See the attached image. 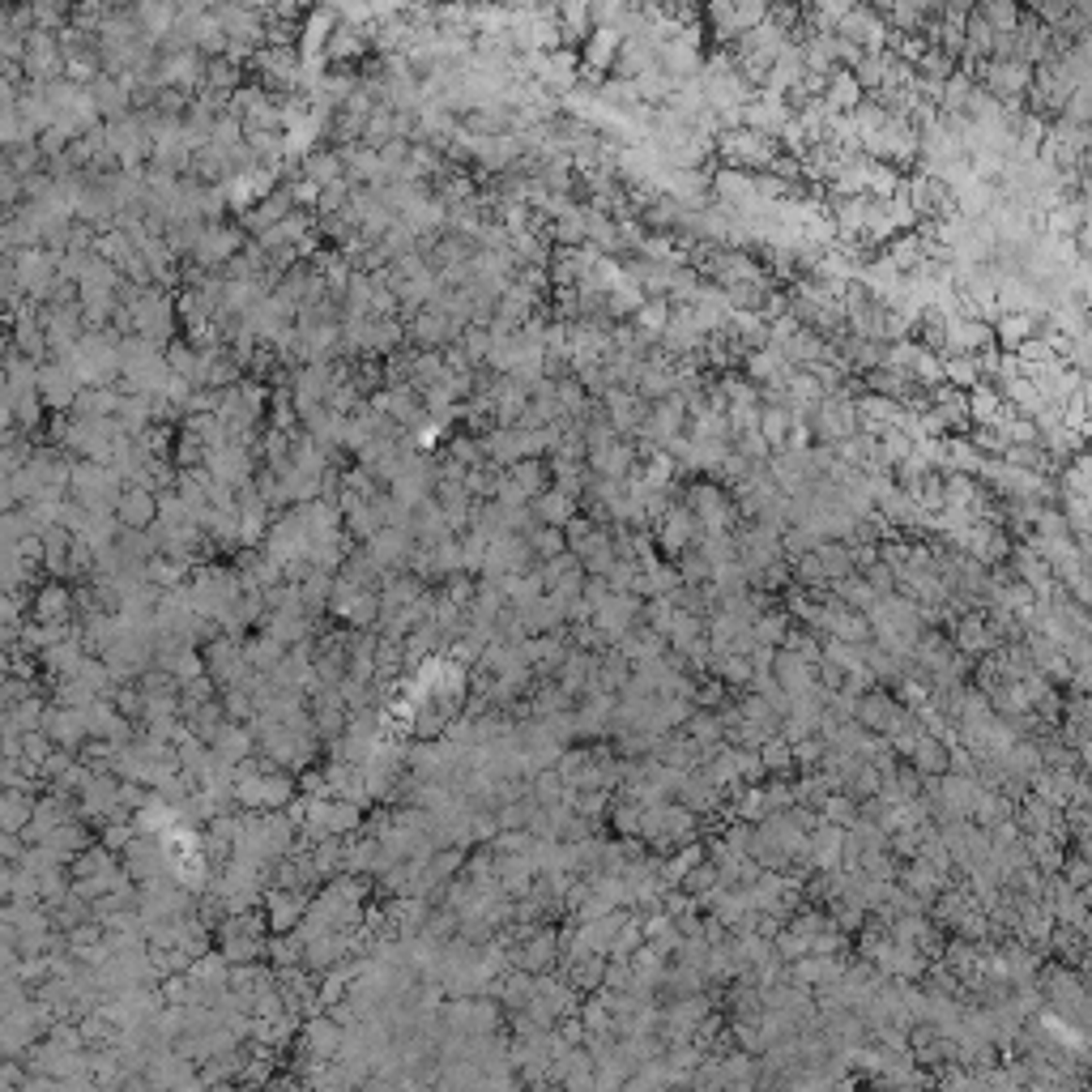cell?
I'll return each instance as SVG.
<instances>
[{
    "instance_id": "1",
    "label": "cell",
    "mask_w": 1092,
    "mask_h": 1092,
    "mask_svg": "<svg viewBox=\"0 0 1092 1092\" xmlns=\"http://www.w3.org/2000/svg\"><path fill=\"white\" fill-rule=\"evenodd\" d=\"M717 149H722V158L734 171H769L772 158L781 154L777 137L756 133V129H722L717 133Z\"/></svg>"
},
{
    "instance_id": "2",
    "label": "cell",
    "mask_w": 1092,
    "mask_h": 1092,
    "mask_svg": "<svg viewBox=\"0 0 1092 1092\" xmlns=\"http://www.w3.org/2000/svg\"><path fill=\"white\" fill-rule=\"evenodd\" d=\"M853 722L866 725L870 734H883V739H892V734H900L905 725H913V709H905V704L897 700V695L888 692V687H866V692L858 695V709H853Z\"/></svg>"
},
{
    "instance_id": "3",
    "label": "cell",
    "mask_w": 1092,
    "mask_h": 1092,
    "mask_svg": "<svg viewBox=\"0 0 1092 1092\" xmlns=\"http://www.w3.org/2000/svg\"><path fill=\"white\" fill-rule=\"evenodd\" d=\"M981 82H986V94H991V99H999L1003 107H1016V99H1024V90L1033 86V73H1028V65H1020V60L991 56L986 69H981Z\"/></svg>"
},
{
    "instance_id": "4",
    "label": "cell",
    "mask_w": 1092,
    "mask_h": 1092,
    "mask_svg": "<svg viewBox=\"0 0 1092 1092\" xmlns=\"http://www.w3.org/2000/svg\"><path fill=\"white\" fill-rule=\"evenodd\" d=\"M640 602H645V598H636V593H611L602 606H593L589 623L602 632L606 645H615V640L628 636V632L640 623Z\"/></svg>"
},
{
    "instance_id": "5",
    "label": "cell",
    "mask_w": 1092,
    "mask_h": 1092,
    "mask_svg": "<svg viewBox=\"0 0 1092 1092\" xmlns=\"http://www.w3.org/2000/svg\"><path fill=\"white\" fill-rule=\"evenodd\" d=\"M636 461H640V453H636V445H632V435H615L606 445L585 448V470L606 474V478H628Z\"/></svg>"
},
{
    "instance_id": "6",
    "label": "cell",
    "mask_w": 1092,
    "mask_h": 1092,
    "mask_svg": "<svg viewBox=\"0 0 1092 1092\" xmlns=\"http://www.w3.org/2000/svg\"><path fill=\"white\" fill-rule=\"evenodd\" d=\"M1011 819H1016L1020 833H1050L1058 836V841L1067 845V828H1063V806L1046 803V798H1037L1033 789H1028L1024 798L1016 803V811H1011Z\"/></svg>"
},
{
    "instance_id": "7",
    "label": "cell",
    "mask_w": 1092,
    "mask_h": 1092,
    "mask_svg": "<svg viewBox=\"0 0 1092 1092\" xmlns=\"http://www.w3.org/2000/svg\"><path fill=\"white\" fill-rule=\"evenodd\" d=\"M960 551L964 555H973L977 564H999V559H1007L1011 551V534L1003 525H991V521H973L969 529H964L960 538Z\"/></svg>"
},
{
    "instance_id": "8",
    "label": "cell",
    "mask_w": 1092,
    "mask_h": 1092,
    "mask_svg": "<svg viewBox=\"0 0 1092 1092\" xmlns=\"http://www.w3.org/2000/svg\"><path fill=\"white\" fill-rule=\"evenodd\" d=\"M559 964V935H555V922H542L525 944H517V969L525 973H546Z\"/></svg>"
},
{
    "instance_id": "9",
    "label": "cell",
    "mask_w": 1092,
    "mask_h": 1092,
    "mask_svg": "<svg viewBox=\"0 0 1092 1092\" xmlns=\"http://www.w3.org/2000/svg\"><path fill=\"white\" fill-rule=\"evenodd\" d=\"M947 636H952V645L960 648V653H969V658H981V653L999 648L994 632L986 628V615H981V606H969V611H964L960 619L947 628Z\"/></svg>"
},
{
    "instance_id": "10",
    "label": "cell",
    "mask_w": 1092,
    "mask_h": 1092,
    "mask_svg": "<svg viewBox=\"0 0 1092 1092\" xmlns=\"http://www.w3.org/2000/svg\"><path fill=\"white\" fill-rule=\"evenodd\" d=\"M845 969V956H819V952H806L798 956V960H789V981H798V986H806V991H815V986H824V981H836Z\"/></svg>"
},
{
    "instance_id": "11",
    "label": "cell",
    "mask_w": 1092,
    "mask_h": 1092,
    "mask_svg": "<svg viewBox=\"0 0 1092 1092\" xmlns=\"http://www.w3.org/2000/svg\"><path fill=\"white\" fill-rule=\"evenodd\" d=\"M772 679L789 692V700L819 687V683H815V666H811V662H803L798 653H789V648H777V658H772Z\"/></svg>"
},
{
    "instance_id": "12",
    "label": "cell",
    "mask_w": 1092,
    "mask_h": 1092,
    "mask_svg": "<svg viewBox=\"0 0 1092 1092\" xmlns=\"http://www.w3.org/2000/svg\"><path fill=\"white\" fill-rule=\"evenodd\" d=\"M517 619H521V628H525V636H542V632H555V628H564V606L551 598V593H538L534 602H525V606H517Z\"/></svg>"
},
{
    "instance_id": "13",
    "label": "cell",
    "mask_w": 1092,
    "mask_h": 1092,
    "mask_svg": "<svg viewBox=\"0 0 1092 1092\" xmlns=\"http://www.w3.org/2000/svg\"><path fill=\"white\" fill-rule=\"evenodd\" d=\"M529 512H534L538 525H559V529H564V521L576 517L581 504H576L572 495H564L559 487H546V491H538L534 500H529Z\"/></svg>"
},
{
    "instance_id": "14",
    "label": "cell",
    "mask_w": 1092,
    "mask_h": 1092,
    "mask_svg": "<svg viewBox=\"0 0 1092 1092\" xmlns=\"http://www.w3.org/2000/svg\"><path fill=\"white\" fill-rule=\"evenodd\" d=\"M722 1075H725V1088H756L759 1084V1054H747V1050L734 1046L730 1054H722Z\"/></svg>"
},
{
    "instance_id": "15",
    "label": "cell",
    "mask_w": 1092,
    "mask_h": 1092,
    "mask_svg": "<svg viewBox=\"0 0 1092 1092\" xmlns=\"http://www.w3.org/2000/svg\"><path fill=\"white\" fill-rule=\"evenodd\" d=\"M504 474H508V478L517 482L521 491H525L529 500H534L538 491L551 487V470H546V457H521V461L504 465Z\"/></svg>"
},
{
    "instance_id": "16",
    "label": "cell",
    "mask_w": 1092,
    "mask_h": 1092,
    "mask_svg": "<svg viewBox=\"0 0 1092 1092\" xmlns=\"http://www.w3.org/2000/svg\"><path fill=\"white\" fill-rule=\"evenodd\" d=\"M909 764H913L922 777H944V772H947V747L935 739V734H922L917 747L909 751Z\"/></svg>"
},
{
    "instance_id": "17",
    "label": "cell",
    "mask_w": 1092,
    "mask_h": 1092,
    "mask_svg": "<svg viewBox=\"0 0 1092 1092\" xmlns=\"http://www.w3.org/2000/svg\"><path fill=\"white\" fill-rule=\"evenodd\" d=\"M828 593H833L836 602L853 606V611H866V606L880 598V593L862 581V572H845V576H836V581H828Z\"/></svg>"
},
{
    "instance_id": "18",
    "label": "cell",
    "mask_w": 1092,
    "mask_h": 1092,
    "mask_svg": "<svg viewBox=\"0 0 1092 1092\" xmlns=\"http://www.w3.org/2000/svg\"><path fill=\"white\" fill-rule=\"evenodd\" d=\"M679 730H683L687 739L695 742V747H713V742H725V730H722V722H717L713 709H692V717H687Z\"/></svg>"
},
{
    "instance_id": "19",
    "label": "cell",
    "mask_w": 1092,
    "mask_h": 1092,
    "mask_svg": "<svg viewBox=\"0 0 1092 1092\" xmlns=\"http://www.w3.org/2000/svg\"><path fill=\"white\" fill-rule=\"evenodd\" d=\"M759 764H764V772L769 777H794V751H789V742L781 739V734H772V739L759 742Z\"/></svg>"
},
{
    "instance_id": "20",
    "label": "cell",
    "mask_w": 1092,
    "mask_h": 1092,
    "mask_svg": "<svg viewBox=\"0 0 1092 1092\" xmlns=\"http://www.w3.org/2000/svg\"><path fill=\"white\" fill-rule=\"evenodd\" d=\"M789 615L781 611V606H769V611H759L756 619H751V636H756V645H772V648H781V640H786V632H789Z\"/></svg>"
},
{
    "instance_id": "21",
    "label": "cell",
    "mask_w": 1092,
    "mask_h": 1092,
    "mask_svg": "<svg viewBox=\"0 0 1092 1092\" xmlns=\"http://www.w3.org/2000/svg\"><path fill=\"white\" fill-rule=\"evenodd\" d=\"M815 559L824 564V576H828V581H836V576L853 572L850 542H845V538H819V542H815Z\"/></svg>"
},
{
    "instance_id": "22",
    "label": "cell",
    "mask_w": 1092,
    "mask_h": 1092,
    "mask_svg": "<svg viewBox=\"0 0 1092 1092\" xmlns=\"http://www.w3.org/2000/svg\"><path fill=\"white\" fill-rule=\"evenodd\" d=\"M709 675H717L725 687H747L751 683V658H742V653H713V658H709Z\"/></svg>"
},
{
    "instance_id": "23",
    "label": "cell",
    "mask_w": 1092,
    "mask_h": 1092,
    "mask_svg": "<svg viewBox=\"0 0 1092 1092\" xmlns=\"http://www.w3.org/2000/svg\"><path fill=\"white\" fill-rule=\"evenodd\" d=\"M789 410L786 406H759V418H756V431L764 435V445L769 448H781L786 445V435H789Z\"/></svg>"
},
{
    "instance_id": "24",
    "label": "cell",
    "mask_w": 1092,
    "mask_h": 1092,
    "mask_svg": "<svg viewBox=\"0 0 1092 1092\" xmlns=\"http://www.w3.org/2000/svg\"><path fill=\"white\" fill-rule=\"evenodd\" d=\"M781 648H789V653H798L803 662H819L824 658V636H815L811 628H803V623H789V632H786V640H781Z\"/></svg>"
},
{
    "instance_id": "25",
    "label": "cell",
    "mask_w": 1092,
    "mask_h": 1092,
    "mask_svg": "<svg viewBox=\"0 0 1092 1092\" xmlns=\"http://www.w3.org/2000/svg\"><path fill=\"white\" fill-rule=\"evenodd\" d=\"M858 870L866 875V880H897V870H900V858L883 845V850H862L858 858Z\"/></svg>"
},
{
    "instance_id": "26",
    "label": "cell",
    "mask_w": 1092,
    "mask_h": 1092,
    "mask_svg": "<svg viewBox=\"0 0 1092 1092\" xmlns=\"http://www.w3.org/2000/svg\"><path fill=\"white\" fill-rule=\"evenodd\" d=\"M819 815L836 828H850L853 819H858V798H850L845 789H828V798L819 803Z\"/></svg>"
},
{
    "instance_id": "27",
    "label": "cell",
    "mask_w": 1092,
    "mask_h": 1092,
    "mask_svg": "<svg viewBox=\"0 0 1092 1092\" xmlns=\"http://www.w3.org/2000/svg\"><path fill=\"white\" fill-rule=\"evenodd\" d=\"M944 380L956 384V389H973L981 380V367L973 354H944Z\"/></svg>"
},
{
    "instance_id": "28",
    "label": "cell",
    "mask_w": 1092,
    "mask_h": 1092,
    "mask_svg": "<svg viewBox=\"0 0 1092 1092\" xmlns=\"http://www.w3.org/2000/svg\"><path fill=\"white\" fill-rule=\"evenodd\" d=\"M640 944H645V930H640V917H636V913H632V917H628V922H623V926H619V930H615L611 947H606V960H628V956H632V952H636V947H640Z\"/></svg>"
},
{
    "instance_id": "29",
    "label": "cell",
    "mask_w": 1092,
    "mask_h": 1092,
    "mask_svg": "<svg viewBox=\"0 0 1092 1092\" xmlns=\"http://www.w3.org/2000/svg\"><path fill=\"white\" fill-rule=\"evenodd\" d=\"M585 56H589V69H606V65H615V56H619V30L602 26L598 35L589 39Z\"/></svg>"
},
{
    "instance_id": "30",
    "label": "cell",
    "mask_w": 1092,
    "mask_h": 1092,
    "mask_svg": "<svg viewBox=\"0 0 1092 1092\" xmlns=\"http://www.w3.org/2000/svg\"><path fill=\"white\" fill-rule=\"evenodd\" d=\"M670 564H675V572H679V581H683V585H700V581H709V572H713L709 559H704L695 546H683Z\"/></svg>"
},
{
    "instance_id": "31",
    "label": "cell",
    "mask_w": 1092,
    "mask_h": 1092,
    "mask_svg": "<svg viewBox=\"0 0 1092 1092\" xmlns=\"http://www.w3.org/2000/svg\"><path fill=\"white\" fill-rule=\"evenodd\" d=\"M581 568V559L572 555V551H559V555H551V559H538L534 564V576L542 581V589H551V585L559 581V576H568V572H576ZM585 572V568H581Z\"/></svg>"
},
{
    "instance_id": "32",
    "label": "cell",
    "mask_w": 1092,
    "mask_h": 1092,
    "mask_svg": "<svg viewBox=\"0 0 1092 1092\" xmlns=\"http://www.w3.org/2000/svg\"><path fill=\"white\" fill-rule=\"evenodd\" d=\"M977 13L991 22L999 35H1007V30H1016V22H1020V0H981Z\"/></svg>"
},
{
    "instance_id": "33",
    "label": "cell",
    "mask_w": 1092,
    "mask_h": 1092,
    "mask_svg": "<svg viewBox=\"0 0 1092 1092\" xmlns=\"http://www.w3.org/2000/svg\"><path fill=\"white\" fill-rule=\"evenodd\" d=\"M525 538H529V551H534L538 559H551V555H559V551H568L564 529L559 525H534Z\"/></svg>"
},
{
    "instance_id": "34",
    "label": "cell",
    "mask_w": 1092,
    "mask_h": 1092,
    "mask_svg": "<svg viewBox=\"0 0 1092 1092\" xmlns=\"http://www.w3.org/2000/svg\"><path fill=\"white\" fill-rule=\"evenodd\" d=\"M789 581H794V585H803V589H819V585H828V576H824V564L815 559V551H806V555L789 559Z\"/></svg>"
},
{
    "instance_id": "35",
    "label": "cell",
    "mask_w": 1092,
    "mask_h": 1092,
    "mask_svg": "<svg viewBox=\"0 0 1092 1092\" xmlns=\"http://www.w3.org/2000/svg\"><path fill=\"white\" fill-rule=\"evenodd\" d=\"M880 781H883V772L875 769L870 759H862L858 769H853V777L845 781V794L858 798V803H862V798H875V794H880Z\"/></svg>"
},
{
    "instance_id": "36",
    "label": "cell",
    "mask_w": 1092,
    "mask_h": 1092,
    "mask_svg": "<svg viewBox=\"0 0 1092 1092\" xmlns=\"http://www.w3.org/2000/svg\"><path fill=\"white\" fill-rule=\"evenodd\" d=\"M1058 875H1063L1071 888H1088V883H1092V858L1084 850H1067L1063 853V866H1058Z\"/></svg>"
},
{
    "instance_id": "37",
    "label": "cell",
    "mask_w": 1092,
    "mask_h": 1092,
    "mask_svg": "<svg viewBox=\"0 0 1092 1092\" xmlns=\"http://www.w3.org/2000/svg\"><path fill=\"white\" fill-rule=\"evenodd\" d=\"M828 917H833V922L841 926L845 935H858V930H862V922H866L870 913H866V909L858 905V900H845V897H841V900H833V905H828Z\"/></svg>"
},
{
    "instance_id": "38",
    "label": "cell",
    "mask_w": 1092,
    "mask_h": 1092,
    "mask_svg": "<svg viewBox=\"0 0 1092 1092\" xmlns=\"http://www.w3.org/2000/svg\"><path fill=\"white\" fill-rule=\"evenodd\" d=\"M555 401H559V410H564V414H572V418H576V414L585 410V401H589V393H585V389H581V380H576L572 371H568L564 380H555Z\"/></svg>"
},
{
    "instance_id": "39",
    "label": "cell",
    "mask_w": 1092,
    "mask_h": 1092,
    "mask_svg": "<svg viewBox=\"0 0 1092 1092\" xmlns=\"http://www.w3.org/2000/svg\"><path fill=\"white\" fill-rule=\"evenodd\" d=\"M772 952H777L781 960L789 964V960H798V956H806V952H811V939H806V935H798L794 926H781L777 935H772Z\"/></svg>"
},
{
    "instance_id": "40",
    "label": "cell",
    "mask_w": 1092,
    "mask_h": 1092,
    "mask_svg": "<svg viewBox=\"0 0 1092 1092\" xmlns=\"http://www.w3.org/2000/svg\"><path fill=\"white\" fill-rule=\"evenodd\" d=\"M725 695H730V687H725L722 679H717V675H700V679H695L692 704H695V709H717Z\"/></svg>"
},
{
    "instance_id": "41",
    "label": "cell",
    "mask_w": 1092,
    "mask_h": 1092,
    "mask_svg": "<svg viewBox=\"0 0 1092 1092\" xmlns=\"http://www.w3.org/2000/svg\"><path fill=\"white\" fill-rule=\"evenodd\" d=\"M713 883H717V866H713L709 858H700V862H695V866L683 875V880H679V888H683L687 897H700V892H709Z\"/></svg>"
},
{
    "instance_id": "42",
    "label": "cell",
    "mask_w": 1092,
    "mask_h": 1092,
    "mask_svg": "<svg viewBox=\"0 0 1092 1092\" xmlns=\"http://www.w3.org/2000/svg\"><path fill=\"white\" fill-rule=\"evenodd\" d=\"M759 789H764V811H769V815L786 811V806L794 803V789H789V777H764V781H759Z\"/></svg>"
},
{
    "instance_id": "43",
    "label": "cell",
    "mask_w": 1092,
    "mask_h": 1092,
    "mask_svg": "<svg viewBox=\"0 0 1092 1092\" xmlns=\"http://www.w3.org/2000/svg\"><path fill=\"white\" fill-rule=\"evenodd\" d=\"M828 742L819 739V734H806V739L789 742V751H794V769H815L819 764V756H824Z\"/></svg>"
},
{
    "instance_id": "44",
    "label": "cell",
    "mask_w": 1092,
    "mask_h": 1092,
    "mask_svg": "<svg viewBox=\"0 0 1092 1092\" xmlns=\"http://www.w3.org/2000/svg\"><path fill=\"white\" fill-rule=\"evenodd\" d=\"M120 508H124V521H129V525H146L149 512H154V500H149L146 491H133V495H124Z\"/></svg>"
},
{
    "instance_id": "45",
    "label": "cell",
    "mask_w": 1092,
    "mask_h": 1092,
    "mask_svg": "<svg viewBox=\"0 0 1092 1092\" xmlns=\"http://www.w3.org/2000/svg\"><path fill=\"white\" fill-rule=\"evenodd\" d=\"M581 585H585V572H581V568H576V572L559 576V581L551 585V589H546V593H551V598H555L559 606H568V602H576V598H581Z\"/></svg>"
},
{
    "instance_id": "46",
    "label": "cell",
    "mask_w": 1092,
    "mask_h": 1092,
    "mask_svg": "<svg viewBox=\"0 0 1092 1092\" xmlns=\"http://www.w3.org/2000/svg\"><path fill=\"white\" fill-rule=\"evenodd\" d=\"M636 559H615L611 568H606V585H611L615 593H628L632 589V581H636Z\"/></svg>"
},
{
    "instance_id": "47",
    "label": "cell",
    "mask_w": 1092,
    "mask_h": 1092,
    "mask_svg": "<svg viewBox=\"0 0 1092 1092\" xmlns=\"http://www.w3.org/2000/svg\"><path fill=\"white\" fill-rule=\"evenodd\" d=\"M474 589H478V581H470L465 572H453V576H448V585H445V598H448V602H457V606H470Z\"/></svg>"
},
{
    "instance_id": "48",
    "label": "cell",
    "mask_w": 1092,
    "mask_h": 1092,
    "mask_svg": "<svg viewBox=\"0 0 1092 1092\" xmlns=\"http://www.w3.org/2000/svg\"><path fill=\"white\" fill-rule=\"evenodd\" d=\"M815 683L824 687V692H841V687H845V670L836 666L833 658H819V662H815Z\"/></svg>"
},
{
    "instance_id": "49",
    "label": "cell",
    "mask_w": 1092,
    "mask_h": 1092,
    "mask_svg": "<svg viewBox=\"0 0 1092 1092\" xmlns=\"http://www.w3.org/2000/svg\"><path fill=\"white\" fill-rule=\"evenodd\" d=\"M461 866H465V853L461 850H445V853H435V858H431V870H427V875H431V880H448V875L461 870Z\"/></svg>"
},
{
    "instance_id": "50",
    "label": "cell",
    "mask_w": 1092,
    "mask_h": 1092,
    "mask_svg": "<svg viewBox=\"0 0 1092 1092\" xmlns=\"http://www.w3.org/2000/svg\"><path fill=\"white\" fill-rule=\"evenodd\" d=\"M862 581H866L875 593H892V589H897V572H892L888 564H870L866 572H862Z\"/></svg>"
},
{
    "instance_id": "51",
    "label": "cell",
    "mask_w": 1092,
    "mask_h": 1092,
    "mask_svg": "<svg viewBox=\"0 0 1092 1092\" xmlns=\"http://www.w3.org/2000/svg\"><path fill=\"white\" fill-rule=\"evenodd\" d=\"M555 1037L564 1041V1046H585V1024H581V1016H559L555 1020Z\"/></svg>"
},
{
    "instance_id": "52",
    "label": "cell",
    "mask_w": 1092,
    "mask_h": 1092,
    "mask_svg": "<svg viewBox=\"0 0 1092 1092\" xmlns=\"http://www.w3.org/2000/svg\"><path fill=\"white\" fill-rule=\"evenodd\" d=\"M611 593H615V589H611V585H606V576H585V585H581V598H585V602H589V606H602L606 598H611Z\"/></svg>"
}]
</instances>
